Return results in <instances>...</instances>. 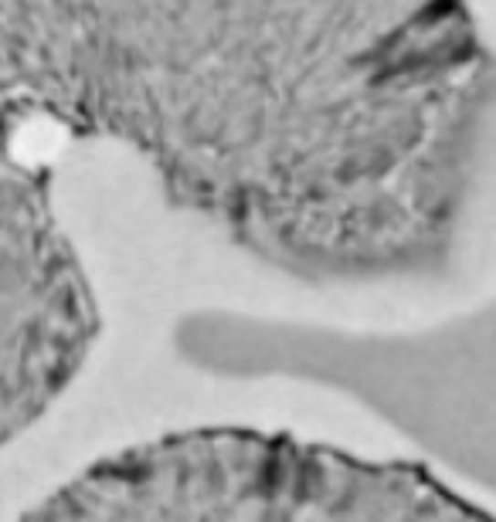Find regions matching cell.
Listing matches in <instances>:
<instances>
[{
  "label": "cell",
  "instance_id": "6da1fadb",
  "mask_svg": "<svg viewBox=\"0 0 496 522\" xmlns=\"http://www.w3.org/2000/svg\"><path fill=\"white\" fill-rule=\"evenodd\" d=\"M391 0H0V109L120 146L170 207L333 282L418 190Z\"/></svg>",
  "mask_w": 496,
  "mask_h": 522
},
{
  "label": "cell",
  "instance_id": "7a4b0ae2",
  "mask_svg": "<svg viewBox=\"0 0 496 522\" xmlns=\"http://www.w3.org/2000/svg\"><path fill=\"white\" fill-rule=\"evenodd\" d=\"M27 126L0 109V451L69 393L102 332L48 170L17 142Z\"/></svg>",
  "mask_w": 496,
  "mask_h": 522
}]
</instances>
